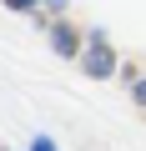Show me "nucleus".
<instances>
[{
  "label": "nucleus",
  "mask_w": 146,
  "mask_h": 151,
  "mask_svg": "<svg viewBox=\"0 0 146 151\" xmlns=\"http://www.w3.org/2000/svg\"><path fill=\"white\" fill-rule=\"evenodd\" d=\"M50 45H55V55H76V50H81V40H76L70 25H55V30H50Z\"/></svg>",
  "instance_id": "obj_2"
},
{
  "label": "nucleus",
  "mask_w": 146,
  "mask_h": 151,
  "mask_svg": "<svg viewBox=\"0 0 146 151\" xmlns=\"http://www.w3.org/2000/svg\"><path fill=\"white\" fill-rule=\"evenodd\" d=\"M30 151H55V146H50L45 136H35V146H30Z\"/></svg>",
  "instance_id": "obj_5"
},
{
  "label": "nucleus",
  "mask_w": 146,
  "mask_h": 151,
  "mask_svg": "<svg viewBox=\"0 0 146 151\" xmlns=\"http://www.w3.org/2000/svg\"><path fill=\"white\" fill-rule=\"evenodd\" d=\"M111 70H116V55H111L106 35H101V30H91V40H86V76H96V81H106Z\"/></svg>",
  "instance_id": "obj_1"
},
{
  "label": "nucleus",
  "mask_w": 146,
  "mask_h": 151,
  "mask_svg": "<svg viewBox=\"0 0 146 151\" xmlns=\"http://www.w3.org/2000/svg\"><path fill=\"white\" fill-rule=\"evenodd\" d=\"M131 96H136V101L146 106V81H136V86H131Z\"/></svg>",
  "instance_id": "obj_4"
},
{
  "label": "nucleus",
  "mask_w": 146,
  "mask_h": 151,
  "mask_svg": "<svg viewBox=\"0 0 146 151\" xmlns=\"http://www.w3.org/2000/svg\"><path fill=\"white\" fill-rule=\"evenodd\" d=\"M10 10H35V0H5Z\"/></svg>",
  "instance_id": "obj_3"
}]
</instances>
